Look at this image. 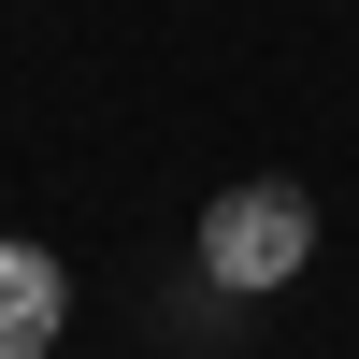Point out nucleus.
<instances>
[{"label":"nucleus","mask_w":359,"mask_h":359,"mask_svg":"<svg viewBox=\"0 0 359 359\" xmlns=\"http://www.w3.org/2000/svg\"><path fill=\"white\" fill-rule=\"evenodd\" d=\"M57 316H72V273L43 245H0V359H57Z\"/></svg>","instance_id":"obj_2"},{"label":"nucleus","mask_w":359,"mask_h":359,"mask_svg":"<svg viewBox=\"0 0 359 359\" xmlns=\"http://www.w3.org/2000/svg\"><path fill=\"white\" fill-rule=\"evenodd\" d=\"M302 259H316V187L245 172V187L201 201V287H230V302H287Z\"/></svg>","instance_id":"obj_1"}]
</instances>
